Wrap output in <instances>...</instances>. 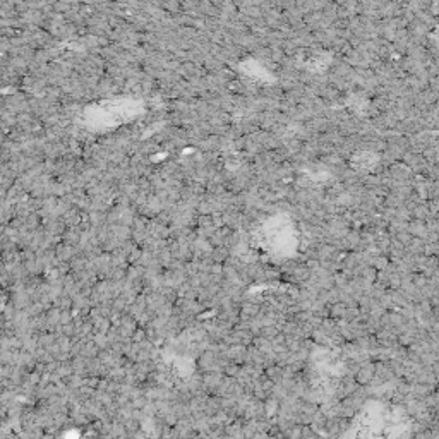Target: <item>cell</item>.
<instances>
[{"label": "cell", "instance_id": "obj_1", "mask_svg": "<svg viewBox=\"0 0 439 439\" xmlns=\"http://www.w3.org/2000/svg\"><path fill=\"white\" fill-rule=\"evenodd\" d=\"M374 376V367H362L360 370H357L355 383L357 385H367Z\"/></svg>", "mask_w": 439, "mask_h": 439}]
</instances>
